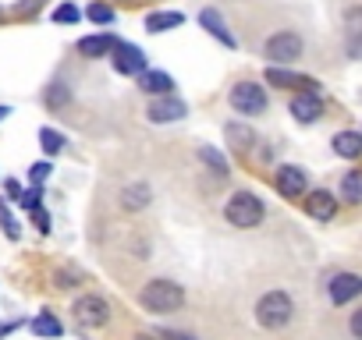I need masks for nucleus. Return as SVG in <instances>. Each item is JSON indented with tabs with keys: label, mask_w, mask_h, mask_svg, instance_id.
Returning <instances> with one entry per match:
<instances>
[{
	"label": "nucleus",
	"mask_w": 362,
	"mask_h": 340,
	"mask_svg": "<svg viewBox=\"0 0 362 340\" xmlns=\"http://www.w3.org/2000/svg\"><path fill=\"white\" fill-rule=\"evenodd\" d=\"M274 188L284 195V199H305L309 192V178H305V170L295 166V163H281L277 166V174H274Z\"/></svg>",
	"instance_id": "7"
},
{
	"label": "nucleus",
	"mask_w": 362,
	"mask_h": 340,
	"mask_svg": "<svg viewBox=\"0 0 362 340\" xmlns=\"http://www.w3.org/2000/svg\"><path fill=\"white\" fill-rule=\"evenodd\" d=\"M40 145H43L47 156H57V152L64 149V135L54 131V128H43V131H40Z\"/></svg>",
	"instance_id": "24"
},
{
	"label": "nucleus",
	"mask_w": 362,
	"mask_h": 340,
	"mask_svg": "<svg viewBox=\"0 0 362 340\" xmlns=\"http://www.w3.org/2000/svg\"><path fill=\"white\" fill-rule=\"evenodd\" d=\"M305 213L320 224H330L337 217V195L327 192V188H316V192H305Z\"/></svg>",
	"instance_id": "12"
},
{
	"label": "nucleus",
	"mask_w": 362,
	"mask_h": 340,
	"mask_svg": "<svg viewBox=\"0 0 362 340\" xmlns=\"http://www.w3.org/2000/svg\"><path fill=\"white\" fill-rule=\"evenodd\" d=\"M86 18H89V22H96V25H114V18H117V15H114V8H110V4H89V8H86Z\"/></svg>",
	"instance_id": "25"
},
{
	"label": "nucleus",
	"mask_w": 362,
	"mask_h": 340,
	"mask_svg": "<svg viewBox=\"0 0 362 340\" xmlns=\"http://www.w3.org/2000/svg\"><path fill=\"white\" fill-rule=\"evenodd\" d=\"M29 178H33V185H43L50 178V163H33L29 166Z\"/></svg>",
	"instance_id": "30"
},
{
	"label": "nucleus",
	"mask_w": 362,
	"mask_h": 340,
	"mask_svg": "<svg viewBox=\"0 0 362 340\" xmlns=\"http://www.w3.org/2000/svg\"><path fill=\"white\" fill-rule=\"evenodd\" d=\"M228 103H231V110L242 114V117H259V114H267V107H270L267 89H263L259 82H235Z\"/></svg>",
	"instance_id": "5"
},
{
	"label": "nucleus",
	"mask_w": 362,
	"mask_h": 340,
	"mask_svg": "<svg viewBox=\"0 0 362 340\" xmlns=\"http://www.w3.org/2000/svg\"><path fill=\"white\" fill-rule=\"evenodd\" d=\"M267 82L277 85V89H295V92H316V85H320L316 78L298 75V71H291V68H277V64L267 68Z\"/></svg>",
	"instance_id": "10"
},
{
	"label": "nucleus",
	"mask_w": 362,
	"mask_h": 340,
	"mask_svg": "<svg viewBox=\"0 0 362 340\" xmlns=\"http://www.w3.org/2000/svg\"><path fill=\"white\" fill-rule=\"evenodd\" d=\"M33 220L40 224V231H50V217H47L43 210H33Z\"/></svg>",
	"instance_id": "35"
},
{
	"label": "nucleus",
	"mask_w": 362,
	"mask_h": 340,
	"mask_svg": "<svg viewBox=\"0 0 362 340\" xmlns=\"http://www.w3.org/2000/svg\"><path fill=\"white\" fill-rule=\"evenodd\" d=\"M139 89L149 92V96H170L174 78H170L167 71H142V75H139Z\"/></svg>",
	"instance_id": "18"
},
{
	"label": "nucleus",
	"mask_w": 362,
	"mask_h": 340,
	"mask_svg": "<svg viewBox=\"0 0 362 340\" xmlns=\"http://www.w3.org/2000/svg\"><path fill=\"white\" fill-rule=\"evenodd\" d=\"M228 138H235V145H238V149H249V142H252L256 135H252L245 124H228Z\"/></svg>",
	"instance_id": "28"
},
{
	"label": "nucleus",
	"mask_w": 362,
	"mask_h": 340,
	"mask_svg": "<svg viewBox=\"0 0 362 340\" xmlns=\"http://www.w3.org/2000/svg\"><path fill=\"white\" fill-rule=\"evenodd\" d=\"M0 18H4V11H0Z\"/></svg>",
	"instance_id": "39"
},
{
	"label": "nucleus",
	"mask_w": 362,
	"mask_h": 340,
	"mask_svg": "<svg viewBox=\"0 0 362 340\" xmlns=\"http://www.w3.org/2000/svg\"><path fill=\"white\" fill-rule=\"evenodd\" d=\"M288 114L298 124H316L323 117V96L320 92H295L291 103H288Z\"/></svg>",
	"instance_id": "9"
},
{
	"label": "nucleus",
	"mask_w": 362,
	"mask_h": 340,
	"mask_svg": "<svg viewBox=\"0 0 362 340\" xmlns=\"http://www.w3.org/2000/svg\"><path fill=\"white\" fill-rule=\"evenodd\" d=\"M110 64H114V71L117 75H142V71H149V64H146V54L135 47V43H114V50H110Z\"/></svg>",
	"instance_id": "8"
},
{
	"label": "nucleus",
	"mask_w": 362,
	"mask_h": 340,
	"mask_svg": "<svg viewBox=\"0 0 362 340\" xmlns=\"http://www.w3.org/2000/svg\"><path fill=\"white\" fill-rule=\"evenodd\" d=\"M344 47L351 61H362V8L344 11Z\"/></svg>",
	"instance_id": "15"
},
{
	"label": "nucleus",
	"mask_w": 362,
	"mask_h": 340,
	"mask_svg": "<svg viewBox=\"0 0 362 340\" xmlns=\"http://www.w3.org/2000/svg\"><path fill=\"white\" fill-rule=\"evenodd\" d=\"M139 305L153 315H167V312H177L181 305H185V291H181V284L160 277V280H149L139 291Z\"/></svg>",
	"instance_id": "1"
},
{
	"label": "nucleus",
	"mask_w": 362,
	"mask_h": 340,
	"mask_svg": "<svg viewBox=\"0 0 362 340\" xmlns=\"http://www.w3.org/2000/svg\"><path fill=\"white\" fill-rule=\"evenodd\" d=\"M160 340H196V336L181 333V329H163V333H160Z\"/></svg>",
	"instance_id": "34"
},
{
	"label": "nucleus",
	"mask_w": 362,
	"mask_h": 340,
	"mask_svg": "<svg viewBox=\"0 0 362 340\" xmlns=\"http://www.w3.org/2000/svg\"><path fill=\"white\" fill-rule=\"evenodd\" d=\"M341 199L351 206H362V170H348L341 178Z\"/></svg>",
	"instance_id": "21"
},
{
	"label": "nucleus",
	"mask_w": 362,
	"mask_h": 340,
	"mask_svg": "<svg viewBox=\"0 0 362 340\" xmlns=\"http://www.w3.org/2000/svg\"><path fill=\"white\" fill-rule=\"evenodd\" d=\"M8 195H15V199H22V188H18V181H8Z\"/></svg>",
	"instance_id": "36"
},
{
	"label": "nucleus",
	"mask_w": 362,
	"mask_h": 340,
	"mask_svg": "<svg viewBox=\"0 0 362 340\" xmlns=\"http://www.w3.org/2000/svg\"><path fill=\"white\" fill-rule=\"evenodd\" d=\"M302 54H305V43H302V36L291 32V29H281V32H274V36L263 43V57H267L270 64H277V68H288V64L302 61Z\"/></svg>",
	"instance_id": "4"
},
{
	"label": "nucleus",
	"mask_w": 362,
	"mask_h": 340,
	"mask_svg": "<svg viewBox=\"0 0 362 340\" xmlns=\"http://www.w3.org/2000/svg\"><path fill=\"white\" fill-rule=\"evenodd\" d=\"M0 224H4V231H8V238H11V241H18V234H22V231H18V224L8 217V210H4V206H0Z\"/></svg>",
	"instance_id": "32"
},
{
	"label": "nucleus",
	"mask_w": 362,
	"mask_h": 340,
	"mask_svg": "<svg viewBox=\"0 0 362 340\" xmlns=\"http://www.w3.org/2000/svg\"><path fill=\"white\" fill-rule=\"evenodd\" d=\"M189 114V107L181 103V99H174V96H156L149 107H146V117L153 121V124H170V121H181Z\"/></svg>",
	"instance_id": "13"
},
{
	"label": "nucleus",
	"mask_w": 362,
	"mask_h": 340,
	"mask_svg": "<svg viewBox=\"0 0 362 340\" xmlns=\"http://www.w3.org/2000/svg\"><path fill=\"white\" fill-rule=\"evenodd\" d=\"M78 18H82V11H78L75 4H61V8L54 11V22H57V25H75Z\"/></svg>",
	"instance_id": "27"
},
{
	"label": "nucleus",
	"mask_w": 362,
	"mask_h": 340,
	"mask_svg": "<svg viewBox=\"0 0 362 340\" xmlns=\"http://www.w3.org/2000/svg\"><path fill=\"white\" fill-rule=\"evenodd\" d=\"M8 114H11V107H0V121H4Z\"/></svg>",
	"instance_id": "37"
},
{
	"label": "nucleus",
	"mask_w": 362,
	"mask_h": 340,
	"mask_svg": "<svg viewBox=\"0 0 362 340\" xmlns=\"http://www.w3.org/2000/svg\"><path fill=\"white\" fill-rule=\"evenodd\" d=\"M199 159L214 170V174H221V178H228L231 174V163H228V156L224 152H217L214 145H199Z\"/></svg>",
	"instance_id": "22"
},
{
	"label": "nucleus",
	"mask_w": 362,
	"mask_h": 340,
	"mask_svg": "<svg viewBox=\"0 0 362 340\" xmlns=\"http://www.w3.org/2000/svg\"><path fill=\"white\" fill-rule=\"evenodd\" d=\"M54 280H57V287H75L82 277H78L75 269H61V273H54Z\"/></svg>",
	"instance_id": "31"
},
{
	"label": "nucleus",
	"mask_w": 362,
	"mask_h": 340,
	"mask_svg": "<svg viewBox=\"0 0 362 340\" xmlns=\"http://www.w3.org/2000/svg\"><path fill=\"white\" fill-rule=\"evenodd\" d=\"M114 36L110 32H96V36H82L78 40V54L82 57H89V61H100V57H110V50H114Z\"/></svg>",
	"instance_id": "16"
},
{
	"label": "nucleus",
	"mask_w": 362,
	"mask_h": 340,
	"mask_svg": "<svg viewBox=\"0 0 362 340\" xmlns=\"http://www.w3.org/2000/svg\"><path fill=\"white\" fill-rule=\"evenodd\" d=\"M348 333H351L355 340H362V308L351 312V319H348Z\"/></svg>",
	"instance_id": "33"
},
{
	"label": "nucleus",
	"mask_w": 362,
	"mask_h": 340,
	"mask_svg": "<svg viewBox=\"0 0 362 340\" xmlns=\"http://www.w3.org/2000/svg\"><path fill=\"white\" fill-rule=\"evenodd\" d=\"M33 333H36V336H61L64 326H61V319H57L54 312H40V315L33 319Z\"/></svg>",
	"instance_id": "23"
},
{
	"label": "nucleus",
	"mask_w": 362,
	"mask_h": 340,
	"mask_svg": "<svg viewBox=\"0 0 362 340\" xmlns=\"http://www.w3.org/2000/svg\"><path fill=\"white\" fill-rule=\"evenodd\" d=\"M71 312H75V319H78L86 329H100V326L110 322V305H107L100 294H82Z\"/></svg>",
	"instance_id": "6"
},
{
	"label": "nucleus",
	"mask_w": 362,
	"mask_h": 340,
	"mask_svg": "<svg viewBox=\"0 0 362 340\" xmlns=\"http://www.w3.org/2000/svg\"><path fill=\"white\" fill-rule=\"evenodd\" d=\"M199 25H203V29H206L217 43H224L228 50H235V47H238L235 32L228 29V22H224V15H221L217 8H203V11H199Z\"/></svg>",
	"instance_id": "14"
},
{
	"label": "nucleus",
	"mask_w": 362,
	"mask_h": 340,
	"mask_svg": "<svg viewBox=\"0 0 362 340\" xmlns=\"http://www.w3.org/2000/svg\"><path fill=\"white\" fill-rule=\"evenodd\" d=\"M40 199H43V195H40V188L33 185V188H25V192H22V199H18V206L33 213V210H40Z\"/></svg>",
	"instance_id": "29"
},
{
	"label": "nucleus",
	"mask_w": 362,
	"mask_h": 340,
	"mask_svg": "<svg viewBox=\"0 0 362 340\" xmlns=\"http://www.w3.org/2000/svg\"><path fill=\"white\" fill-rule=\"evenodd\" d=\"M263 217H267V206H263V199L252 195V192H235V195L228 199V206H224V220H228L231 227H238V231L259 227Z\"/></svg>",
	"instance_id": "3"
},
{
	"label": "nucleus",
	"mask_w": 362,
	"mask_h": 340,
	"mask_svg": "<svg viewBox=\"0 0 362 340\" xmlns=\"http://www.w3.org/2000/svg\"><path fill=\"white\" fill-rule=\"evenodd\" d=\"M149 202H153V192H149V185H142V181H135V185H128V188L121 192V210H124V213H142Z\"/></svg>",
	"instance_id": "17"
},
{
	"label": "nucleus",
	"mask_w": 362,
	"mask_h": 340,
	"mask_svg": "<svg viewBox=\"0 0 362 340\" xmlns=\"http://www.w3.org/2000/svg\"><path fill=\"white\" fill-rule=\"evenodd\" d=\"M181 22H185V15H181V11H149V15H146V29L156 32V36L177 29Z\"/></svg>",
	"instance_id": "20"
},
{
	"label": "nucleus",
	"mask_w": 362,
	"mask_h": 340,
	"mask_svg": "<svg viewBox=\"0 0 362 340\" xmlns=\"http://www.w3.org/2000/svg\"><path fill=\"white\" fill-rule=\"evenodd\" d=\"M327 294L334 305H348L362 294V273H334L327 284Z\"/></svg>",
	"instance_id": "11"
},
{
	"label": "nucleus",
	"mask_w": 362,
	"mask_h": 340,
	"mask_svg": "<svg viewBox=\"0 0 362 340\" xmlns=\"http://www.w3.org/2000/svg\"><path fill=\"white\" fill-rule=\"evenodd\" d=\"M135 340H153V336H149V333H139V336H135Z\"/></svg>",
	"instance_id": "38"
},
{
	"label": "nucleus",
	"mask_w": 362,
	"mask_h": 340,
	"mask_svg": "<svg viewBox=\"0 0 362 340\" xmlns=\"http://www.w3.org/2000/svg\"><path fill=\"white\" fill-rule=\"evenodd\" d=\"M68 99H71V92H68L64 82H54V85L47 89V107H50V110H54V107H64Z\"/></svg>",
	"instance_id": "26"
},
{
	"label": "nucleus",
	"mask_w": 362,
	"mask_h": 340,
	"mask_svg": "<svg viewBox=\"0 0 362 340\" xmlns=\"http://www.w3.org/2000/svg\"><path fill=\"white\" fill-rule=\"evenodd\" d=\"M291 319H295V301L288 291H267L256 301V322L263 329H284L291 326Z\"/></svg>",
	"instance_id": "2"
},
{
	"label": "nucleus",
	"mask_w": 362,
	"mask_h": 340,
	"mask_svg": "<svg viewBox=\"0 0 362 340\" xmlns=\"http://www.w3.org/2000/svg\"><path fill=\"white\" fill-rule=\"evenodd\" d=\"M330 145L341 159H358L362 156V131H337Z\"/></svg>",
	"instance_id": "19"
}]
</instances>
